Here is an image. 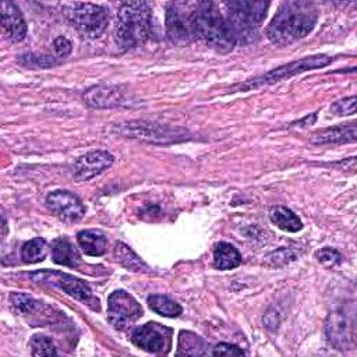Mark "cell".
<instances>
[{
  "mask_svg": "<svg viewBox=\"0 0 357 357\" xmlns=\"http://www.w3.org/2000/svg\"><path fill=\"white\" fill-rule=\"evenodd\" d=\"M141 315L142 307L126 290H116L109 296L107 319L116 329H126Z\"/></svg>",
  "mask_w": 357,
  "mask_h": 357,
  "instance_id": "11",
  "label": "cell"
},
{
  "mask_svg": "<svg viewBox=\"0 0 357 357\" xmlns=\"http://www.w3.org/2000/svg\"><path fill=\"white\" fill-rule=\"evenodd\" d=\"M315 257L319 261V264H322L325 266H329V268L339 265L340 261H342L340 254L333 248H321V250L317 251Z\"/></svg>",
  "mask_w": 357,
  "mask_h": 357,
  "instance_id": "28",
  "label": "cell"
},
{
  "mask_svg": "<svg viewBox=\"0 0 357 357\" xmlns=\"http://www.w3.org/2000/svg\"><path fill=\"white\" fill-rule=\"evenodd\" d=\"M46 204L54 215L68 223L79 220L85 212L81 199L67 190H56L50 192L46 198Z\"/></svg>",
  "mask_w": 357,
  "mask_h": 357,
  "instance_id": "13",
  "label": "cell"
},
{
  "mask_svg": "<svg viewBox=\"0 0 357 357\" xmlns=\"http://www.w3.org/2000/svg\"><path fill=\"white\" fill-rule=\"evenodd\" d=\"M331 112L336 116L354 114V112H356V96L344 98V99H340V100L335 102L331 106Z\"/></svg>",
  "mask_w": 357,
  "mask_h": 357,
  "instance_id": "27",
  "label": "cell"
},
{
  "mask_svg": "<svg viewBox=\"0 0 357 357\" xmlns=\"http://www.w3.org/2000/svg\"><path fill=\"white\" fill-rule=\"evenodd\" d=\"M1 26L8 39L20 42L26 35V24L20 8L10 1H1Z\"/></svg>",
  "mask_w": 357,
  "mask_h": 357,
  "instance_id": "15",
  "label": "cell"
},
{
  "mask_svg": "<svg viewBox=\"0 0 357 357\" xmlns=\"http://www.w3.org/2000/svg\"><path fill=\"white\" fill-rule=\"evenodd\" d=\"M269 215L272 223L284 231L296 233L303 227L300 218L286 206H273Z\"/></svg>",
  "mask_w": 357,
  "mask_h": 357,
  "instance_id": "22",
  "label": "cell"
},
{
  "mask_svg": "<svg viewBox=\"0 0 357 357\" xmlns=\"http://www.w3.org/2000/svg\"><path fill=\"white\" fill-rule=\"evenodd\" d=\"M21 258L26 264H36L46 258V243L43 238H32L21 247Z\"/></svg>",
  "mask_w": 357,
  "mask_h": 357,
  "instance_id": "25",
  "label": "cell"
},
{
  "mask_svg": "<svg viewBox=\"0 0 357 357\" xmlns=\"http://www.w3.org/2000/svg\"><path fill=\"white\" fill-rule=\"evenodd\" d=\"M52 259L59 265H64L68 268L78 269L81 264V258L78 250L64 237H59L53 240L52 245Z\"/></svg>",
  "mask_w": 357,
  "mask_h": 357,
  "instance_id": "18",
  "label": "cell"
},
{
  "mask_svg": "<svg viewBox=\"0 0 357 357\" xmlns=\"http://www.w3.org/2000/svg\"><path fill=\"white\" fill-rule=\"evenodd\" d=\"M332 63V57L325 54H317V56H308L301 60H296L291 63H287L284 66H280L258 78H252L248 82H244L241 86H238L237 91H251L264 85H271L282 79L291 78L300 73L308 71V70H317L326 67Z\"/></svg>",
  "mask_w": 357,
  "mask_h": 357,
  "instance_id": "8",
  "label": "cell"
},
{
  "mask_svg": "<svg viewBox=\"0 0 357 357\" xmlns=\"http://www.w3.org/2000/svg\"><path fill=\"white\" fill-rule=\"evenodd\" d=\"M317 18L318 11L314 3L284 1L268 24L266 35L276 45H289L308 35L314 29Z\"/></svg>",
  "mask_w": 357,
  "mask_h": 357,
  "instance_id": "1",
  "label": "cell"
},
{
  "mask_svg": "<svg viewBox=\"0 0 357 357\" xmlns=\"http://www.w3.org/2000/svg\"><path fill=\"white\" fill-rule=\"evenodd\" d=\"M151 33V8L145 1L123 3L117 13L116 42L127 50L146 42Z\"/></svg>",
  "mask_w": 357,
  "mask_h": 357,
  "instance_id": "2",
  "label": "cell"
},
{
  "mask_svg": "<svg viewBox=\"0 0 357 357\" xmlns=\"http://www.w3.org/2000/svg\"><path fill=\"white\" fill-rule=\"evenodd\" d=\"M212 354H215V356H244L245 351L243 349H240L238 346H236V344L219 343L212 350Z\"/></svg>",
  "mask_w": 357,
  "mask_h": 357,
  "instance_id": "29",
  "label": "cell"
},
{
  "mask_svg": "<svg viewBox=\"0 0 357 357\" xmlns=\"http://www.w3.org/2000/svg\"><path fill=\"white\" fill-rule=\"evenodd\" d=\"M123 93L117 86H93L84 93V100L92 107H112L123 103Z\"/></svg>",
  "mask_w": 357,
  "mask_h": 357,
  "instance_id": "17",
  "label": "cell"
},
{
  "mask_svg": "<svg viewBox=\"0 0 357 357\" xmlns=\"http://www.w3.org/2000/svg\"><path fill=\"white\" fill-rule=\"evenodd\" d=\"M197 7L194 1H176L169 4L166 11V33L177 46H185L197 35Z\"/></svg>",
  "mask_w": 357,
  "mask_h": 357,
  "instance_id": "5",
  "label": "cell"
},
{
  "mask_svg": "<svg viewBox=\"0 0 357 357\" xmlns=\"http://www.w3.org/2000/svg\"><path fill=\"white\" fill-rule=\"evenodd\" d=\"M31 346V354L33 356H56L57 350L52 340L47 336L43 335H35L29 340Z\"/></svg>",
  "mask_w": 357,
  "mask_h": 357,
  "instance_id": "26",
  "label": "cell"
},
{
  "mask_svg": "<svg viewBox=\"0 0 357 357\" xmlns=\"http://www.w3.org/2000/svg\"><path fill=\"white\" fill-rule=\"evenodd\" d=\"M148 305L152 311L158 312L159 315L174 318L178 317L183 311L181 305L172 298L163 296V294H151L148 297Z\"/></svg>",
  "mask_w": 357,
  "mask_h": 357,
  "instance_id": "24",
  "label": "cell"
},
{
  "mask_svg": "<svg viewBox=\"0 0 357 357\" xmlns=\"http://www.w3.org/2000/svg\"><path fill=\"white\" fill-rule=\"evenodd\" d=\"M29 278L38 283H46V284H52L54 287H60L61 290H64L67 294H70L75 300L81 301L82 304L89 305L93 310H98L96 297L93 296L88 283L81 279H77V278L67 275L64 272H60V271H50V269L31 272Z\"/></svg>",
  "mask_w": 357,
  "mask_h": 357,
  "instance_id": "9",
  "label": "cell"
},
{
  "mask_svg": "<svg viewBox=\"0 0 357 357\" xmlns=\"http://www.w3.org/2000/svg\"><path fill=\"white\" fill-rule=\"evenodd\" d=\"M81 250L89 257H100L107 250V240L103 233L96 230H82L77 234Z\"/></svg>",
  "mask_w": 357,
  "mask_h": 357,
  "instance_id": "19",
  "label": "cell"
},
{
  "mask_svg": "<svg viewBox=\"0 0 357 357\" xmlns=\"http://www.w3.org/2000/svg\"><path fill=\"white\" fill-rule=\"evenodd\" d=\"M209 353L211 351L208 350V344L198 335H195L192 332H188V331L180 332L177 354L204 356V354H209Z\"/></svg>",
  "mask_w": 357,
  "mask_h": 357,
  "instance_id": "21",
  "label": "cell"
},
{
  "mask_svg": "<svg viewBox=\"0 0 357 357\" xmlns=\"http://www.w3.org/2000/svg\"><path fill=\"white\" fill-rule=\"evenodd\" d=\"M241 262V255L229 243H218L213 250V265L218 269H231L238 266Z\"/></svg>",
  "mask_w": 357,
  "mask_h": 357,
  "instance_id": "20",
  "label": "cell"
},
{
  "mask_svg": "<svg viewBox=\"0 0 357 357\" xmlns=\"http://www.w3.org/2000/svg\"><path fill=\"white\" fill-rule=\"evenodd\" d=\"M113 156L106 151H92L79 156L74 166L73 174L77 181H86L100 174L113 163Z\"/></svg>",
  "mask_w": 357,
  "mask_h": 357,
  "instance_id": "14",
  "label": "cell"
},
{
  "mask_svg": "<svg viewBox=\"0 0 357 357\" xmlns=\"http://www.w3.org/2000/svg\"><path fill=\"white\" fill-rule=\"evenodd\" d=\"M356 123L340 124L335 127H328L319 131H315L311 137V144L314 145H326V144H340V142H354L356 141Z\"/></svg>",
  "mask_w": 357,
  "mask_h": 357,
  "instance_id": "16",
  "label": "cell"
},
{
  "mask_svg": "<svg viewBox=\"0 0 357 357\" xmlns=\"http://www.w3.org/2000/svg\"><path fill=\"white\" fill-rule=\"evenodd\" d=\"M325 332L332 347L346 350L356 344V319L354 312H347L346 308L336 310L329 314Z\"/></svg>",
  "mask_w": 357,
  "mask_h": 357,
  "instance_id": "10",
  "label": "cell"
},
{
  "mask_svg": "<svg viewBox=\"0 0 357 357\" xmlns=\"http://www.w3.org/2000/svg\"><path fill=\"white\" fill-rule=\"evenodd\" d=\"M114 257L120 265H123L130 271H137V272L146 271V265L144 264V261L127 244L121 241H117L114 245Z\"/></svg>",
  "mask_w": 357,
  "mask_h": 357,
  "instance_id": "23",
  "label": "cell"
},
{
  "mask_svg": "<svg viewBox=\"0 0 357 357\" xmlns=\"http://www.w3.org/2000/svg\"><path fill=\"white\" fill-rule=\"evenodd\" d=\"M226 8V21L236 43H248L255 39L258 28L266 17L269 7L268 1H227L223 4Z\"/></svg>",
  "mask_w": 357,
  "mask_h": 357,
  "instance_id": "3",
  "label": "cell"
},
{
  "mask_svg": "<svg viewBox=\"0 0 357 357\" xmlns=\"http://www.w3.org/2000/svg\"><path fill=\"white\" fill-rule=\"evenodd\" d=\"M172 331L166 326L155 322L137 326L131 333V342L134 346L149 353H165L170 349Z\"/></svg>",
  "mask_w": 357,
  "mask_h": 357,
  "instance_id": "12",
  "label": "cell"
},
{
  "mask_svg": "<svg viewBox=\"0 0 357 357\" xmlns=\"http://www.w3.org/2000/svg\"><path fill=\"white\" fill-rule=\"evenodd\" d=\"M64 14L70 24L86 38L99 36L109 22L107 10L93 3H68L64 6Z\"/></svg>",
  "mask_w": 357,
  "mask_h": 357,
  "instance_id": "6",
  "label": "cell"
},
{
  "mask_svg": "<svg viewBox=\"0 0 357 357\" xmlns=\"http://www.w3.org/2000/svg\"><path fill=\"white\" fill-rule=\"evenodd\" d=\"M197 35L220 52H229L236 45L225 15L212 1L198 3Z\"/></svg>",
  "mask_w": 357,
  "mask_h": 357,
  "instance_id": "4",
  "label": "cell"
},
{
  "mask_svg": "<svg viewBox=\"0 0 357 357\" xmlns=\"http://www.w3.org/2000/svg\"><path fill=\"white\" fill-rule=\"evenodd\" d=\"M53 47H54L56 54H57V56H60V57H66V56H68V54L71 53V49H73L71 42H70L68 39L63 38V36H59V38H56V39H54V42H53Z\"/></svg>",
  "mask_w": 357,
  "mask_h": 357,
  "instance_id": "30",
  "label": "cell"
},
{
  "mask_svg": "<svg viewBox=\"0 0 357 357\" xmlns=\"http://www.w3.org/2000/svg\"><path fill=\"white\" fill-rule=\"evenodd\" d=\"M114 131H117L120 135L138 138L141 141L159 145L184 141L188 137V131L184 128L151 121H128L116 126Z\"/></svg>",
  "mask_w": 357,
  "mask_h": 357,
  "instance_id": "7",
  "label": "cell"
}]
</instances>
